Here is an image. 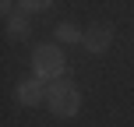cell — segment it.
Here are the masks:
<instances>
[{"mask_svg": "<svg viewBox=\"0 0 134 127\" xmlns=\"http://www.w3.org/2000/svg\"><path fill=\"white\" fill-rule=\"evenodd\" d=\"M57 39L60 42H85V32H78L71 21H60V25H57Z\"/></svg>", "mask_w": 134, "mask_h": 127, "instance_id": "8992f818", "label": "cell"}, {"mask_svg": "<svg viewBox=\"0 0 134 127\" xmlns=\"http://www.w3.org/2000/svg\"><path fill=\"white\" fill-rule=\"evenodd\" d=\"M46 92H49V85L42 78H25V81H18V88H14V99L21 102V106H39V102H46Z\"/></svg>", "mask_w": 134, "mask_h": 127, "instance_id": "3957f363", "label": "cell"}, {"mask_svg": "<svg viewBox=\"0 0 134 127\" xmlns=\"http://www.w3.org/2000/svg\"><path fill=\"white\" fill-rule=\"evenodd\" d=\"M32 71H35V78L49 81V85H53V81H60L64 71H67V60H64L60 46H53V42L35 46V53H32Z\"/></svg>", "mask_w": 134, "mask_h": 127, "instance_id": "6da1fadb", "label": "cell"}, {"mask_svg": "<svg viewBox=\"0 0 134 127\" xmlns=\"http://www.w3.org/2000/svg\"><path fill=\"white\" fill-rule=\"evenodd\" d=\"M46 7H53V4H46V0H25V4H21V11H46Z\"/></svg>", "mask_w": 134, "mask_h": 127, "instance_id": "52a82bcc", "label": "cell"}, {"mask_svg": "<svg viewBox=\"0 0 134 127\" xmlns=\"http://www.w3.org/2000/svg\"><path fill=\"white\" fill-rule=\"evenodd\" d=\"M81 46H85L88 53H95V57L106 53V49L113 46V28H109V25H92L85 32V42H81Z\"/></svg>", "mask_w": 134, "mask_h": 127, "instance_id": "277c9868", "label": "cell"}, {"mask_svg": "<svg viewBox=\"0 0 134 127\" xmlns=\"http://www.w3.org/2000/svg\"><path fill=\"white\" fill-rule=\"evenodd\" d=\"M4 21H7V35L11 39H28V18L14 11V4H4Z\"/></svg>", "mask_w": 134, "mask_h": 127, "instance_id": "5b68a950", "label": "cell"}, {"mask_svg": "<svg viewBox=\"0 0 134 127\" xmlns=\"http://www.w3.org/2000/svg\"><path fill=\"white\" fill-rule=\"evenodd\" d=\"M46 106H49V113H57V117H78V109H81V92H78V85L74 81H53L49 85V92H46Z\"/></svg>", "mask_w": 134, "mask_h": 127, "instance_id": "7a4b0ae2", "label": "cell"}]
</instances>
